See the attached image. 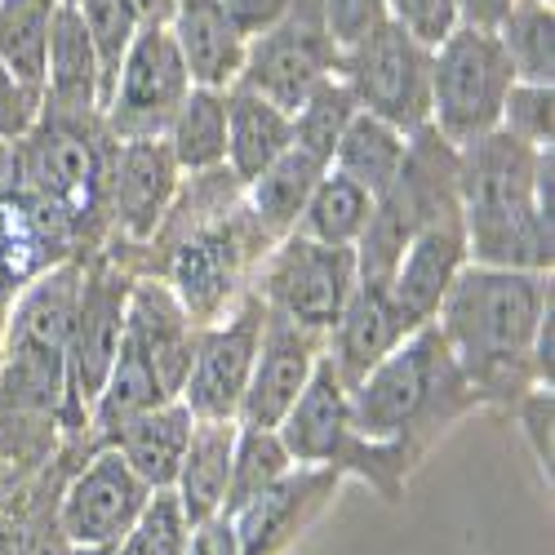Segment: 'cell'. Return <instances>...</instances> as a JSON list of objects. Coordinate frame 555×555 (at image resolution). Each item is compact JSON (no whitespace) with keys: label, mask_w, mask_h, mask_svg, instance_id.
Masks as SVG:
<instances>
[{"label":"cell","mask_w":555,"mask_h":555,"mask_svg":"<svg viewBox=\"0 0 555 555\" xmlns=\"http://www.w3.org/2000/svg\"><path fill=\"white\" fill-rule=\"evenodd\" d=\"M555 302L551 271L467 262L436 307V330L449 343L480 404L512 409L533 378V334L542 311Z\"/></svg>","instance_id":"obj_1"},{"label":"cell","mask_w":555,"mask_h":555,"mask_svg":"<svg viewBox=\"0 0 555 555\" xmlns=\"http://www.w3.org/2000/svg\"><path fill=\"white\" fill-rule=\"evenodd\" d=\"M472 409L480 396L457 369L436 320L413 330L351 387V423L364 440H396L427 457V449Z\"/></svg>","instance_id":"obj_2"},{"label":"cell","mask_w":555,"mask_h":555,"mask_svg":"<svg viewBox=\"0 0 555 555\" xmlns=\"http://www.w3.org/2000/svg\"><path fill=\"white\" fill-rule=\"evenodd\" d=\"M533 147L498 129L457 152V214L472 262L551 271L555 222L533 205Z\"/></svg>","instance_id":"obj_3"},{"label":"cell","mask_w":555,"mask_h":555,"mask_svg":"<svg viewBox=\"0 0 555 555\" xmlns=\"http://www.w3.org/2000/svg\"><path fill=\"white\" fill-rule=\"evenodd\" d=\"M18 188L50 205L72 231L85 254L107 245V156L112 133L103 116H63L44 112L27 138L14 143Z\"/></svg>","instance_id":"obj_4"},{"label":"cell","mask_w":555,"mask_h":555,"mask_svg":"<svg viewBox=\"0 0 555 555\" xmlns=\"http://www.w3.org/2000/svg\"><path fill=\"white\" fill-rule=\"evenodd\" d=\"M281 440L298 467H330L338 476H356L369 489H378L383 502H400L409 472L418 467V453L396 440H364L351 423V387L338 378V369L320 356L307 391L281 418Z\"/></svg>","instance_id":"obj_5"},{"label":"cell","mask_w":555,"mask_h":555,"mask_svg":"<svg viewBox=\"0 0 555 555\" xmlns=\"http://www.w3.org/2000/svg\"><path fill=\"white\" fill-rule=\"evenodd\" d=\"M133 289V271L116 262L112 254H89L80 267V289L72 307V334H67V396H63V440L67 453L85 449L89 409H94L103 378L116 360L120 334H125V302Z\"/></svg>","instance_id":"obj_6"},{"label":"cell","mask_w":555,"mask_h":555,"mask_svg":"<svg viewBox=\"0 0 555 555\" xmlns=\"http://www.w3.org/2000/svg\"><path fill=\"white\" fill-rule=\"evenodd\" d=\"M512 85H516V72L502 54L498 31L453 27L431 50V116H427V125L453 152L472 147L476 138L498 129Z\"/></svg>","instance_id":"obj_7"},{"label":"cell","mask_w":555,"mask_h":555,"mask_svg":"<svg viewBox=\"0 0 555 555\" xmlns=\"http://www.w3.org/2000/svg\"><path fill=\"white\" fill-rule=\"evenodd\" d=\"M249 289L262 298L267 311L294 320L311 334H330L356 289V249L320 245L302 231L271 241L258 258Z\"/></svg>","instance_id":"obj_8"},{"label":"cell","mask_w":555,"mask_h":555,"mask_svg":"<svg viewBox=\"0 0 555 555\" xmlns=\"http://www.w3.org/2000/svg\"><path fill=\"white\" fill-rule=\"evenodd\" d=\"M338 76L356 94L360 112L396 125L400 133L427 129L431 116V50L383 18L351 50H343Z\"/></svg>","instance_id":"obj_9"},{"label":"cell","mask_w":555,"mask_h":555,"mask_svg":"<svg viewBox=\"0 0 555 555\" xmlns=\"http://www.w3.org/2000/svg\"><path fill=\"white\" fill-rule=\"evenodd\" d=\"M343 50L325 31L320 0H289V10L275 18L267 31L249 36L241 80L254 94L271 99L275 107L294 112L320 80L338 76Z\"/></svg>","instance_id":"obj_10"},{"label":"cell","mask_w":555,"mask_h":555,"mask_svg":"<svg viewBox=\"0 0 555 555\" xmlns=\"http://www.w3.org/2000/svg\"><path fill=\"white\" fill-rule=\"evenodd\" d=\"M192 94V76L165 23H143L116 67L112 94L103 103V129L116 143L129 138H165L173 112Z\"/></svg>","instance_id":"obj_11"},{"label":"cell","mask_w":555,"mask_h":555,"mask_svg":"<svg viewBox=\"0 0 555 555\" xmlns=\"http://www.w3.org/2000/svg\"><path fill=\"white\" fill-rule=\"evenodd\" d=\"M152 493L116 449H89L59 485V533L72 551H112Z\"/></svg>","instance_id":"obj_12"},{"label":"cell","mask_w":555,"mask_h":555,"mask_svg":"<svg viewBox=\"0 0 555 555\" xmlns=\"http://www.w3.org/2000/svg\"><path fill=\"white\" fill-rule=\"evenodd\" d=\"M262 315H267L262 298L245 289L218 320L196 330L192 364L178 391V400L192 409V418H236L241 413L262 338Z\"/></svg>","instance_id":"obj_13"},{"label":"cell","mask_w":555,"mask_h":555,"mask_svg":"<svg viewBox=\"0 0 555 555\" xmlns=\"http://www.w3.org/2000/svg\"><path fill=\"white\" fill-rule=\"evenodd\" d=\"M182 169L165 138H129L107 156V245L116 254L143 249L178 196Z\"/></svg>","instance_id":"obj_14"},{"label":"cell","mask_w":555,"mask_h":555,"mask_svg":"<svg viewBox=\"0 0 555 555\" xmlns=\"http://www.w3.org/2000/svg\"><path fill=\"white\" fill-rule=\"evenodd\" d=\"M320 356H325V334H311V330L294 325V320L267 311L258 356H254V374H249L236 423L241 427H281V418L294 409V400L307 391Z\"/></svg>","instance_id":"obj_15"},{"label":"cell","mask_w":555,"mask_h":555,"mask_svg":"<svg viewBox=\"0 0 555 555\" xmlns=\"http://www.w3.org/2000/svg\"><path fill=\"white\" fill-rule=\"evenodd\" d=\"M467 262H472L467 258V231H462L457 209H444L413 231L409 245L396 258V267H391V281H387V294H391V302L404 315L409 330L436 320L440 298L449 294L453 275Z\"/></svg>","instance_id":"obj_16"},{"label":"cell","mask_w":555,"mask_h":555,"mask_svg":"<svg viewBox=\"0 0 555 555\" xmlns=\"http://www.w3.org/2000/svg\"><path fill=\"white\" fill-rule=\"evenodd\" d=\"M338 480L343 476L330 467H294L245 506L227 512L241 555H281L294 542V533L320 512V502L338 489Z\"/></svg>","instance_id":"obj_17"},{"label":"cell","mask_w":555,"mask_h":555,"mask_svg":"<svg viewBox=\"0 0 555 555\" xmlns=\"http://www.w3.org/2000/svg\"><path fill=\"white\" fill-rule=\"evenodd\" d=\"M125 338L156 369L160 387L178 400L196 347V320L182 311V302L160 275H133V289L125 302Z\"/></svg>","instance_id":"obj_18"},{"label":"cell","mask_w":555,"mask_h":555,"mask_svg":"<svg viewBox=\"0 0 555 555\" xmlns=\"http://www.w3.org/2000/svg\"><path fill=\"white\" fill-rule=\"evenodd\" d=\"M192 85L231 89L241 80L249 36L222 10V0H173L165 18Z\"/></svg>","instance_id":"obj_19"},{"label":"cell","mask_w":555,"mask_h":555,"mask_svg":"<svg viewBox=\"0 0 555 555\" xmlns=\"http://www.w3.org/2000/svg\"><path fill=\"white\" fill-rule=\"evenodd\" d=\"M44 112L63 116H103L107 103V80L94 50L85 18L76 5H59L50 50H44V85H40Z\"/></svg>","instance_id":"obj_20"},{"label":"cell","mask_w":555,"mask_h":555,"mask_svg":"<svg viewBox=\"0 0 555 555\" xmlns=\"http://www.w3.org/2000/svg\"><path fill=\"white\" fill-rule=\"evenodd\" d=\"M413 330L404 325V315L396 311L387 285H364L356 281L338 325L325 334V360L338 369V378L356 387L369 369H374L391 347H400Z\"/></svg>","instance_id":"obj_21"},{"label":"cell","mask_w":555,"mask_h":555,"mask_svg":"<svg viewBox=\"0 0 555 555\" xmlns=\"http://www.w3.org/2000/svg\"><path fill=\"white\" fill-rule=\"evenodd\" d=\"M236 431H241L236 418H196V427H192L188 453H182V467L173 476V498H178L182 516H188L192 529L222 516Z\"/></svg>","instance_id":"obj_22"},{"label":"cell","mask_w":555,"mask_h":555,"mask_svg":"<svg viewBox=\"0 0 555 555\" xmlns=\"http://www.w3.org/2000/svg\"><path fill=\"white\" fill-rule=\"evenodd\" d=\"M294 147V116L275 107L271 99L254 94L245 85L227 89V169L236 173L241 188Z\"/></svg>","instance_id":"obj_23"},{"label":"cell","mask_w":555,"mask_h":555,"mask_svg":"<svg viewBox=\"0 0 555 555\" xmlns=\"http://www.w3.org/2000/svg\"><path fill=\"white\" fill-rule=\"evenodd\" d=\"M192 427H196L192 409L182 400H165L147 413H138V418H129L103 449H116L129 467L147 480V489H173Z\"/></svg>","instance_id":"obj_24"},{"label":"cell","mask_w":555,"mask_h":555,"mask_svg":"<svg viewBox=\"0 0 555 555\" xmlns=\"http://www.w3.org/2000/svg\"><path fill=\"white\" fill-rule=\"evenodd\" d=\"M330 165L325 160H315L311 152L302 147H289L285 156H275L249 188H245V209L249 218L258 222V231L267 241H281L289 236V231L298 227L311 192H315V182L320 173H325Z\"/></svg>","instance_id":"obj_25"},{"label":"cell","mask_w":555,"mask_h":555,"mask_svg":"<svg viewBox=\"0 0 555 555\" xmlns=\"http://www.w3.org/2000/svg\"><path fill=\"white\" fill-rule=\"evenodd\" d=\"M404 156H409V133H400L396 125L369 116V112H356L351 125L338 138L330 169L347 173L374 201H383L396 188V178L404 169Z\"/></svg>","instance_id":"obj_26"},{"label":"cell","mask_w":555,"mask_h":555,"mask_svg":"<svg viewBox=\"0 0 555 555\" xmlns=\"http://www.w3.org/2000/svg\"><path fill=\"white\" fill-rule=\"evenodd\" d=\"M165 143L182 173H209L227 165V89L192 85V94L173 112Z\"/></svg>","instance_id":"obj_27"},{"label":"cell","mask_w":555,"mask_h":555,"mask_svg":"<svg viewBox=\"0 0 555 555\" xmlns=\"http://www.w3.org/2000/svg\"><path fill=\"white\" fill-rule=\"evenodd\" d=\"M374 205L378 201L369 196L360 182H351L338 169H325L294 231H302V236H311L320 245H347V249H356L360 236H364V227H369V218H374Z\"/></svg>","instance_id":"obj_28"},{"label":"cell","mask_w":555,"mask_h":555,"mask_svg":"<svg viewBox=\"0 0 555 555\" xmlns=\"http://www.w3.org/2000/svg\"><path fill=\"white\" fill-rule=\"evenodd\" d=\"M498 44L516 80L555 85V10L551 0H516L498 23Z\"/></svg>","instance_id":"obj_29"},{"label":"cell","mask_w":555,"mask_h":555,"mask_svg":"<svg viewBox=\"0 0 555 555\" xmlns=\"http://www.w3.org/2000/svg\"><path fill=\"white\" fill-rule=\"evenodd\" d=\"M59 5L63 0H0V59L36 89L44 85V50Z\"/></svg>","instance_id":"obj_30"},{"label":"cell","mask_w":555,"mask_h":555,"mask_svg":"<svg viewBox=\"0 0 555 555\" xmlns=\"http://www.w3.org/2000/svg\"><path fill=\"white\" fill-rule=\"evenodd\" d=\"M294 467L298 462L289 457V449H285V440L275 427H241L236 449H231V480H227V498H222V516L245 506L249 498H258L262 489H271Z\"/></svg>","instance_id":"obj_31"},{"label":"cell","mask_w":555,"mask_h":555,"mask_svg":"<svg viewBox=\"0 0 555 555\" xmlns=\"http://www.w3.org/2000/svg\"><path fill=\"white\" fill-rule=\"evenodd\" d=\"M360 112L356 94L347 89L343 76H330V80H320L311 94L289 112L294 116V147L311 152L315 160H334V147H338V138L343 129L351 125V116Z\"/></svg>","instance_id":"obj_32"},{"label":"cell","mask_w":555,"mask_h":555,"mask_svg":"<svg viewBox=\"0 0 555 555\" xmlns=\"http://www.w3.org/2000/svg\"><path fill=\"white\" fill-rule=\"evenodd\" d=\"M188 542H192V525L182 516L173 489H156L143 512H138V520L129 525V533L112 546V555H188Z\"/></svg>","instance_id":"obj_33"},{"label":"cell","mask_w":555,"mask_h":555,"mask_svg":"<svg viewBox=\"0 0 555 555\" xmlns=\"http://www.w3.org/2000/svg\"><path fill=\"white\" fill-rule=\"evenodd\" d=\"M76 10L94 36V50H99V63H103V80H107V94H112V80H116V67L129 50V40L138 36L143 18H138L133 0H76Z\"/></svg>","instance_id":"obj_34"},{"label":"cell","mask_w":555,"mask_h":555,"mask_svg":"<svg viewBox=\"0 0 555 555\" xmlns=\"http://www.w3.org/2000/svg\"><path fill=\"white\" fill-rule=\"evenodd\" d=\"M551 125H555V85H533V80H516L512 94L502 103V120L498 133L516 138V143L546 152L551 147Z\"/></svg>","instance_id":"obj_35"},{"label":"cell","mask_w":555,"mask_h":555,"mask_svg":"<svg viewBox=\"0 0 555 555\" xmlns=\"http://www.w3.org/2000/svg\"><path fill=\"white\" fill-rule=\"evenodd\" d=\"M387 18L427 50H436L453 27H462L457 0H387Z\"/></svg>","instance_id":"obj_36"},{"label":"cell","mask_w":555,"mask_h":555,"mask_svg":"<svg viewBox=\"0 0 555 555\" xmlns=\"http://www.w3.org/2000/svg\"><path fill=\"white\" fill-rule=\"evenodd\" d=\"M40 107H44L40 89L27 85V80H18L10 72V63L0 59V138H5V143H18V138H27L31 125L40 120Z\"/></svg>","instance_id":"obj_37"},{"label":"cell","mask_w":555,"mask_h":555,"mask_svg":"<svg viewBox=\"0 0 555 555\" xmlns=\"http://www.w3.org/2000/svg\"><path fill=\"white\" fill-rule=\"evenodd\" d=\"M320 18H325V31L338 50H351L360 36H369L387 18V0H320Z\"/></svg>","instance_id":"obj_38"},{"label":"cell","mask_w":555,"mask_h":555,"mask_svg":"<svg viewBox=\"0 0 555 555\" xmlns=\"http://www.w3.org/2000/svg\"><path fill=\"white\" fill-rule=\"evenodd\" d=\"M512 413H516V423H520V431H525L533 457H538V467H542L546 480H551V387H529V391L512 404Z\"/></svg>","instance_id":"obj_39"},{"label":"cell","mask_w":555,"mask_h":555,"mask_svg":"<svg viewBox=\"0 0 555 555\" xmlns=\"http://www.w3.org/2000/svg\"><path fill=\"white\" fill-rule=\"evenodd\" d=\"M222 10L236 18V27L245 36H258V31H267L275 18L289 10V0H222Z\"/></svg>","instance_id":"obj_40"},{"label":"cell","mask_w":555,"mask_h":555,"mask_svg":"<svg viewBox=\"0 0 555 555\" xmlns=\"http://www.w3.org/2000/svg\"><path fill=\"white\" fill-rule=\"evenodd\" d=\"M188 555H241L231 520L227 516H214V520L196 525L192 529V542H188Z\"/></svg>","instance_id":"obj_41"},{"label":"cell","mask_w":555,"mask_h":555,"mask_svg":"<svg viewBox=\"0 0 555 555\" xmlns=\"http://www.w3.org/2000/svg\"><path fill=\"white\" fill-rule=\"evenodd\" d=\"M516 0H457V18L462 27H485V31H498V23L512 14Z\"/></svg>","instance_id":"obj_42"},{"label":"cell","mask_w":555,"mask_h":555,"mask_svg":"<svg viewBox=\"0 0 555 555\" xmlns=\"http://www.w3.org/2000/svg\"><path fill=\"white\" fill-rule=\"evenodd\" d=\"M18 182V156H14V143L0 138V192H10Z\"/></svg>","instance_id":"obj_43"},{"label":"cell","mask_w":555,"mask_h":555,"mask_svg":"<svg viewBox=\"0 0 555 555\" xmlns=\"http://www.w3.org/2000/svg\"><path fill=\"white\" fill-rule=\"evenodd\" d=\"M72 555H112V551H72Z\"/></svg>","instance_id":"obj_44"},{"label":"cell","mask_w":555,"mask_h":555,"mask_svg":"<svg viewBox=\"0 0 555 555\" xmlns=\"http://www.w3.org/2000/svg\"><path fill=\"white\" fill-rule=\"evenodd\" d=\"M63 5H76V0H63Z\"/></svg>","instance_id":"obj_45"}]
</instances>
